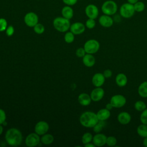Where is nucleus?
Segmentation results:
<instances>
[{"label":"nucleus","mask_w":147,"mask_h":147,"mask_svg":"<svg viewBox=\"0 0 147 147\" xmlns=\"http://www.w3.org/2000/svg\"><path fill=\"white\" fill-rule=\"evenodd\" d=\"M96 25V22L95 19H92V18H88L87 21H86L85 26L86 28H87L89 29H92L94 28H95Z\"/></svg>","instance_id":"nucleus-33"},{"label":"nucleus","mask_w":147,"mask_h":147,"mask_svg":"<svg viewBox=\"0 0 147 147\" xmlns=\"http://www.w3.org/2000/svg\"><path fill=\"white\" fill-rule=\"evenodd\" d=\"M105 108H106V109H107V110H109L110 111V110H112L114 107H113V105H111V103L110 102H109V103H107V104L106 105Z\"/></svg>","instance_id":"nucleus-41"},{"label":"nucleus","mask_w":147,"mask_h":147,"mask_svg":"<svg viewBox=\"0 0 147 147\" xmlns=\"http://www.w3.org/2000/svg\"><path fill=\"white\" fill-rule=\"evenodd\" d=\"M5 31H6V34H7V36H11L14 34V27L11 25L8 26Z\"/></svg>","instance_id":"nucleus-38"},{"label":"nucleus","mask_w":147,"mask_h":147,"mask_svg":"<svg viewBox=\"0 0 147 147\" xmlns=\"http://www.w3.org/2000/svg\"><path fill=\"white\" fill-rule=\"evenodd\" d=\"M40 142V137L36 133H32L27 136L25 138V144L29 147L36 146Z\"/></svg>","instance_id":"nucleus-8"},{"label":"nucleus","mask_w":147,"mask_h":147,"mask_svg":"<svg viewBox=\"0 0 147 147\" xmlns=\"http://www.w3.org/2000/svg\"><path fill=\"white\" fill-rule=\"evenodd\" d=\"M62 16L68 20H70L73 17L74 11L70 6H65L61 9Z\"/></svg>","instance_id":"nucleus-22"},{"label":"nucleus","mask_w":147,"mask_h":147,"mask_svg":"<svg viewBox=\"0 0 147 147\" xmlns=\"http://www.w3.org/2000/svg\"><path fill=\"white\" fill-rule=\"evenodd\" d=\"M33 30L36 33L38 34H41L44 33V32L45 30V28L42 24L38 22L33 27Z\"/></svg>","instance_id":"nucleus-32"},{"label":"nucleus","mask_w":147,"mask_h":147,"mask_svg":"<svg viewBox=\"0 0 147 147\" xmlns=\"http://www.w3.org/2000/svg\"><path fill=\"white\" fill-rule=\"evenodd\" d=\"M115 81L116 84L119 87H125L128 82V79L127 76L123 73H119L118 74L115 78Z\"/></svg>","instance_id":"nucleus-18"},{"label":"nucleus","mask_w":147,"mask_h":147,"mask_svg":"<svg viewBox=\"0 0 147 147\" xmlns=\"http://www.w3.org/2000/svg\"><path fill=\"white\" fill-rule=\"evenodd\" d=\"M140 119L141 123L147 125V108L141 112Z\"/></svg>","instance_id":"nucleus-34"},{"label":"nucleus","mask_w":147,"mask_h":147,"mask_svg":"<svg viewBox=\"0 0 147 147\" xmlns=\"http://www.w3.org/2000/svg\"><path fill=\"white\" fill-rule=\"evenodd\" d=\"M138 94L143 98H147V81H144L139 85L138 87Z\"/></svg>","instance_id":"nucleus-23"},{"label":"nucleus","mask_w":147,"mask_h":147,"mask_svg":"<svg viewBox=\"0 0 147 147\" xmlns=\"http://www.w3.org/2000/svg\"><path fill=\"white\" fill-rule=\"evenodd\" d=\"M105 95V91L101 87H95L94 88L91 93L90 96L92 99V101L94 102H99L103 98Z\"/></svg>","instance_id":"nucleus-12"},{"label":"nucleus","mask_w":147,"mask_h":147,"mask_svg":"<svg viewBox=\"0 0 147 147\" xmlns=\"http://www.w3.org/2000/svg\"><path fill=\"white\" fill-rule=\"evenodd\" d=\"M7 27V22L6 19L3 18H0V32H3L6 30Z\"/></svg>","instance_id":"nucleus-35"},{"label":"nucleus","mask_w":147,"mask_h":147,"mask_svg":"<svg viewBox=\"0 0 147 147\" xmlns=\"http://www.w3.org/2000/svg\"><path fill=\"white\" fill-rule=\"evenodd\" d=\"M74 34L70 32H67L65 33L64 35V41L67 43H71L74 41L75 37H74Z\"/></svg>","instance_id":"nucleus-31"},{"label":"nucleus","mask_w":147,"mask_h":147,"mask_svg":"<svg viewBox=\"0 0 147 147\" xmlns=\"http://www.w3.org/2000/svg\"><path fill=\"white\" fill-rule=\"evenodd\" d=\"M105 126H106L105 121H99L97 122V123L92 127L93 128V131L95 133H100V131L103 130V129L105 127Z\"/></svg>","instance_id":"nucleus-27"},{"label":"nucleus","mask_w":147,"mask_h":147,"mask_svg":"<svg viewBox=\"0 0 147 147\" xmlns=\"http://www.w3.org/2000/svg\"><path fill=\"white\" fill-rule=\"evenodd\" d=\"M114 108H121L126 103V98L121 94H115L111 96L110 100Z\"/></svg>","instance_id":"nucleus-7"},{"label":"nucleus","mask_w":147,"mask_h":147,"mask_svg":"<svg viewBox=\"0 0 147 147\" xmlns=\"http://www.w3.org/2000/svg\"><path fill=\"white\" fill-rule=\"evenodd\" d=\"M117 143V140L115 137L113 136L107 137L106 145H107V146H109L110 147L116 146Z\"/></svg>","instance_id":"nucleus-30"},{"label":"nucleus","mask_w":147,"mask_h":147,"mask_svg":"<svg viewBox=\"0 0 147 147\" xmlns=\"http://www.w3.org/2000/svg\"><path fill=\"white\" fill-rule=\"evenodd\" d=\"M93 136L92 134L90 132H86L84 133L82 137V142L84 145L87 143L91 142L92 141Z\"/></svg>","instance_id":"nucleus-28"},{"label":"nucleus","mask_w":147,"mask_h":147,"mask_svg":"<svg viewBox=\"0 0 147 147\" xmlns=\"http://www.w3.org/2000/svg\"><path fill=\"white\" fill-rule=\"evenodd\" d=\"M96 114L98 120L103 121H106L110 117L111 115L110 111L106 109V108L100 109Z\"/></svg>","instance_id":"nucleus-21"},{"label":"nucleus","mask_w":147,"mask_h":147,"mask_svg":"<svg viewBox=\"0 0 147 147\" xmlns=\"http://www.w3.org/2000/svg\"><path fill=\"white\" fill-rule=\"evenodd\" d=\"M106 78L103 75V73L98 72L95 74L92 78V83L95 87H102L105 82Z\"/></svg>","instance_id":"nucleus-15"},{"label":"nucleus","mask_w":147,"mask_h":147,"mask_svg":"<svg viewBox=\"0 0 147 147\" xmlns=\"http://www.w3.org/2000/svg\"><path fill=\"white\" fill-rule=\"evenodd\" d=\"M80 124L85 127L92 128L99 121L96 114L94 112L87 111L83 113L79 118Z\"/></svg>","instance_id":"nucleus-2"},{"label":"nucleus","mask_w":147,"mask_h":147,"mask_svg":"<svg viewBox=\"0 0 147 147\" xmlns=\"http://www.w3.org/2000/svg\"><path fill=\"white\" fill-rule=\"evenodd\" d=\"M101 10L104 14L111 16L117 12L118 5L117 3L113 0H107L102 5Z\"/></svg>","instance_id":"nucleus-4"},{"label":"nucleus","mask_w":147,"mask_h":147,"mask_svg":"<svg viewBox=\"0 0 147 147\" xmlns=\"http://www.w3.org/2000/svg\"><path fill=\"white\" fill-rule=\"evenodd\" d=\"M6 118V115L5 111L1 109H0V124H3Z\"/></svg>","instance_id":"nucleus-37"},{"label":"nucleus","mask_w":147,"mask_h":147,"mask_svg":"<svg viewBox=\"0 0 147 147\" xmlns=\"http://www.w3.org/2000/svg\"><path fill=\"white\" fill-rule=\"evenodd\" d=\"M5 138L7 144L12 146H17L21 144L23 137L18 129L10 128L6 132Z\"/></svg>","instance_id":"nucleus-1"},{"label":"nucleus","mask_w":147,"mask_h":147,"mask_svg":"<svg viewBox=\"0 0 147 147\" xmlns=\"http://www.w3.org/2000/svg\"><path fill=\"white\" fill-rule=\"evenodd\" d=\"M131 120V115L126 111H122L117 115V121L118 122L122 125H126L129 124Z\"/></svg>","instance_id":"nucleus-17"},{"label":"nucleus","mask_w":147,"mask_h":147,"mask_svg":"<svg viewBox=\"0 0 147 147\" xmlns=\"http://www.w3.org/2000/svg\"><path fill=\"white\" fill-rule=\"evenodd\" d=\"M3 126L0 124V135H1V134H2V133H3Z\"/></svg>","instance_id":"nucleus-45"},{"label":"nucleus","mask_w":147,"mask_h":147,"mask_svg":"<svg viewBox=\"0 0 147 147\" xmlns=\"http://www.w3.org/2000/svg\"><path fill=\"white\" fill-rule=\"evenodd\" d=\"M64 4L68 6H73L77 3L78 0H62Z\"/></svg>","instance_id":"nucleus-40"},{"label":"nucleus","mask_w":147,"mask_h":147,"mask_svg":"<svg viewBox=\"0 0 147 147\" xmlns=\"http://www.w3.org/2000/svg\"><path fill=\"white\" fill-rule=\"evenodd\" d=\"M86 54V52L84 48H79L77 49L76 51V55L78 57H83Z\"/></svg>","instance_id":"nucleus-36"},{"label":"nucleus","mask_w":147,"mask_h":147,"mask_svg":"<svg viewBox=\"0 0 147 147\" xmlns=\"http://www.w3.org/2000/svg\"><path fill=\"white\" fill-rule=\"evenodd\" d=\"M106 139L107 136L105 134L100 133H98L93 136L92 142L95 146L101 147L106 145Z\"/></svg>","instance_id":"nucleus-13"},{"label":"nucleus","mask_w":147,"mask_h":147,"mask_svg":"<svg viewBox=\"0 0 147 147\" xmlns=\"http://www.w3.org/2000/svg\"><path fill=\"white\" fill-rule=\"evenodd\" d=\"M69 29L74 34L78 35L82 34L85 31L86 26L80 22H76L71 25Z\"/></svg>","instance_id":"nucleus-16"},{"label":"nucleus","mask_w":147,"mask_h":147,"mask_svg":"<svg viewBox=\"0 0 147 147\" xmlns=\"http://www.w3.org/2000/svg\"><path fill=\"white\" fill-rule=\"evenodd\" d=\"M137 1H138V0H127V2L130 3H131V4H134L136 2H137Z\"/></svg>","instance_id":"nucleus-44"},{"label":"nucleus","mask_w":147,"mask_h":147,"mask_svg":"<svg viewBox=\"0 0 147 147\" xmlns=\"http://www.w3.org/2000/svg\"><path fill=\"white\" fill-rule=\"evenodd\" d=\"M142 144L144 146L147 147V137L144 138L143 141H142Z\"/></svg>","instance_id":"nucleus-43"},{"label":"nucleus","mask_w":147,"mask_h":147,"mask_svg":"<svg viewBox=\"0 0 147 147\" xmlns=\"http://www.w3.org/2000/svg\"><path fill=\"white\" fill-rule=\"evenodd\" d=\"M98 22L100 25H101L102 27L108 28L113 26L114 24V20L110 16L103 14L99 17Z\"/></svg>","instance_id":"nucleus-14"},{"label":"nucleus","mask_w":147,"mask_h":147,"mask_svg":"<svg viewBox=\"0 0 147 147\" xmlns=\"http://www.w3.org/2000/svg\"><path fill=\"white\" fill-rule=\"evenodd\" d=\"M135 13L134 5L129 2L123 3L119 7V14L124 18H131Z\"/></svg>","instance_id":"nucleus-5"},{"label":"nucleus","mask_w":147,"mask_h":147,"mask_svg":"<svg viewBox=\"0 0 147 147\" xmlns=\"http://www.w3.org/2000/svg\"><path fill=\"white\" fill-rule=\"evenodd\" d=\"M134 5V8L136 12H138V13H141L142 12L145 8V3L142 2V1H137V2H136L134 4H133Z\"/></svg>","instance_id":"nucleus-29"},{"label":"nucleus","mask_w":147,"mask_h":147,"mask_svg":"<svg viewBox=\"0 0 147 147\" xmlns=\"http://www.w3.org/2000/svg\"><path fill=\"white\" fill-rule=\"evenodd\" d=\"M134 109L137 111H139V112H141L143 110H144L145 109L147 108L146 103L144 102H143L142 100H141L136 101L134 103Z\"/></svg>","instance_id":"nucleus-26"},{"label":"nucleus","mask_w":147,"mask_h":147,"mask_svg":"<svg viewBox=\"0 0 147 147\" xmlns=\"http://www.w3.org/2000/svg\"><path fill=\"white\" fill-rule=\"evenodd\" d=\"M83 48L85 49L86 53L93 55L99 51L100 48V44L99 41L95 39H90L84 43Z\"/></svg>","instance_id":"nucleus-6"},{"label":"nucleus","mask_w":147,"mask_h":147,"mask_svg":"<svg viewBox=\"0 0 147 147\" xmlns=\"http://www.w3.org/2000/svg\"><path fill=\"white\" fill-rule=\"evenodd\" d=\"M53 25L56 30L60 32H65L70 28L69 20L63 17H58L53 21Z\"/></svg>","instance_id":"nucleus-3"},{"label":"nucleus","mask_w":147,"mask_h":147,"mask_svg":"<svg viewBox=\"0 0 147 147\" xmlns=\"http://www.w3.org/2000/svg\"><path fill=\"white\" fill-rule=\"evenodd\" d=\"M40 141L44 145H50L53 142L54 137L51 134L45 133L40 138Z\"/></svg>","instance_id":"nucleus-25"},{"label":"nucleus","mask_w":147,"mask_h":147,"mask_svg":"<svg viewBox=\"0 0 147 147\" xmlns=\"http://www.w3.org/2000/svg\"><path fill=\"white\" fill-rule=\"evenodd\" d=\"M84 146L85 147H95V145L92 143V142H91L87 143V144H84Z\"/></svg>","instance_id":"nucleus-42"},{"label":"nucleus","mask_w":147,"mask_h":147,"mask_svg":"<svg viewBox=\"0 0 147 147\" xmlns=\"http://www.w3.org/2000/svg\"><path fill=\"white\" fill-rule=\"evenodd\" d=\"M103 76H105V78L106 79H109V78H111L112 76L113 72H112V71L110 69H105L103 71Z\"/></svg>","instance_id":"nucleus-39"},{"label":"nucleus","mask_w":147,"mask_h":147,"mask_svg":"<svg viewBox=\"0 0 147 147\" xmlns=\"http://www.w3.org/2000/svg\"><path fill=\"white\" fill-rule=\"evenodd\" d=\"M49 129V124L43 121L38 122L34 126V131L39 136H42L47 133Z\"/></svg>","instance_id":"nucleus-11"},{"label":"nucleus","mask_w":147,"mask_h":147,"mask_svg":"<svg viewBox=\"0 0 147 147\" xmlns=\"http://www.w3.org/2000/svg\"><path fill=\"white\" fill-rule=\"evenodd\" d=\"M137 133L141 137L145 138L147 137V125L141 123L137 127Z\"/></svg>","instance_id":"nucleus-24"},{"label":"nucleus","mask_w":147,"mask_h":147,"mask_svg":"<svg viewBox=\"0 0 147 147\" xmlns=\"http://www.w3.org/2000/svg\"><path fill=\"white\" fill-rule=\"evenodd\" d=\"M38 22V17L34 12H29L24 17V22L29 27H34Z\"/></svg>","instance_id":"nucleus-9"},{"label":"nucleus","mask_w":147,"mask_h":147,"mask_svg":"<svg viewBox=\"0 0 147 147\" xmlns=\"http://www.w3.org/2000/svg\"><path fill=\"white\" fill-rule=\"evenodd\" d=\"M85 14L88 18L96 19L99 16V9L94 4H89L85 8Z\"/></svg>","instance_id":"nucleus-10"},{"label":"nucleus","mask_w":147,"mask_h":147,"mask_svg":"<svg viewBox=\"0 0 147 147\" xmlns=\"http://www.w3.org/2000/svg\"><path fill=\"white\" fill-rule=\"evenodd\" d=\"M82 58L83 63L87 67H92L95 64V58L92 54L86 53Z\"/></svg>","instance_id":"nucleus-20"},{"label":"nucleus","mask_w":147,"mask_h":147,"mask_svg":"<svg viewBox=\"0 0 147 147\" xmlns=\"http://www.w3.org/2000/svg\"><path fill=\"white\" fill-rule=\"evenodd\" d=\"M78 102L83 106H88L91 101L92 99L91 98L90 95L87 94V93H81L79 94L78 98Z\"/></svg>","instance_id":"nucleus-19"}]
</instances>
